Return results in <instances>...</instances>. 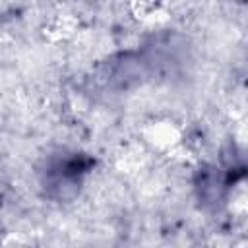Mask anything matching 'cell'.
<instances>
[{
	"label": "cell",
	"mask_w": 248,
	"mask_h": 248,
	"mask_svg": "<svg viewBox=\"0 0 248 248\" xmlns=\"http://www.w3.org/2000/svg\"><path fill=\"white\" fill-rule=\"evenodd\" d=\"M95 167L93 155L85 151H60L46 159L39 182L52 202H72L79 196L85 178Z\"/></svg>",
	"instance_id": "cell-1"
}]
</instances>
